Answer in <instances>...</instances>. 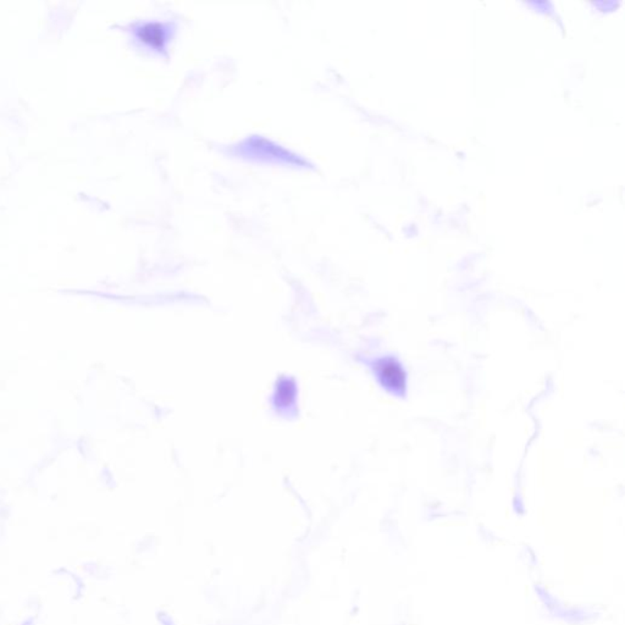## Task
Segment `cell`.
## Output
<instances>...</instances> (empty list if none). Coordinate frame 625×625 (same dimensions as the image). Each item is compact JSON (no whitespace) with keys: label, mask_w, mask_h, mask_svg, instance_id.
<instances>
[{"label":"cell","mask_w":625,"mask_h":625,"mask_svg":"<svg viewBox=\"0 0 625 625\" xmlns=\"http://www.w3.org/2000/svg\"><path fill=\"white\" fill-rule=\"evenodd\" d=\"M383 378H388L391 380V385L393 386H400L403 385V374L398 366L393 364H388L383 368Z\"/></svg>","instance_id":"cell-1"}]
</instances>
